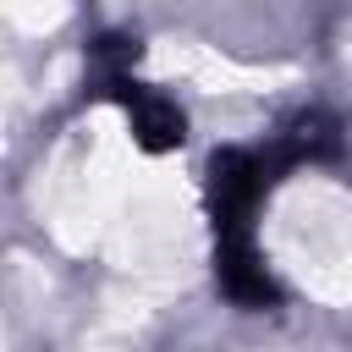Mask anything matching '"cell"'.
Wrapping results in <instances>:
<instances>
[{
    "instance_id": "cell-1",
    "label": "cell",
    "mask_w": 352,
    "mask_h": 352,
    "mask_svg": "<svg viewBox=\"0 0 352 352\" xmlns=\"http://www.w3.org/2000/svg\"><path fill=\"white\" fill-rule=\"evenodd\" d=\"M116 88H121V99H126V116H132L138 143H148V148H176V143H182V110H176L170 99L143 94V88H132V82H116Z\"/></svg>"
}]
</instances>
